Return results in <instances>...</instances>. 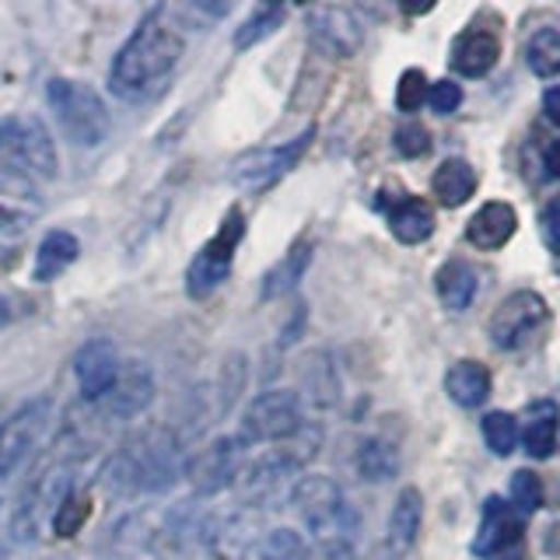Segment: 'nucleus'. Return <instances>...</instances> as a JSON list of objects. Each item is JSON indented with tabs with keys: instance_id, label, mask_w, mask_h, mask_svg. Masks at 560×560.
Returning <instances> with one entry per match:
<instances>
[{
	"instance_id": "3",
	"label": "nucleus",
	"mask_w": 560,
	"mask_h": 560,
	"mask_svg": "<svg viewBox=\"0 0 560 560\" xmlns=\"http://www.w3.org/2000/svg\"><path fill=\"white\" fill-rule=\"evenodd\" d=\"M291 508L302 518L305 529L315 536V547H350L354 533V512L343 498V490L323 472H308L291 490Z\"/></svg>"
},
{
	"instance_id": "42",
	"label": "nucleus",
	"mask_w": 560,
	"mask_h": 560,
	"mask_svg": "<svg viewBox=\"0 0 560 560\" xmlns=\"http://www.w3.org/2000/svg\"><path fill=\"white\" fill-rule=\"evenodd\" d=\"M4 323H8V302L0 298V326H4Z\"/></svg>"
},
{
	"instance_id": "4",
	"label": "nucleus",
	"mask_w": 560,
	"mask_h": 560,
	"mask_svg": "<svg viewBox=\"0 0 560 560\" xmlns=\"http://www.w3.org/2000/svg\"><path fill=\"white\" fill-rule=\"evenodd\" d=\"M46 102L70 144L98 148L102 140L109 137L113 119H109V109H105V102L95 88L70 81V78H52L46 84Z\"/></svg>"
},
{
	"instance_id": "13",
	"label": "nucleus",
	"mask_w": 560,
	"mask_h": 560,
	"mask_svg": "<svg viewBox=\"0 0 560 560\" xmlns=\"http://www.w3.org/2000/svg\"><path fill=\"white\" fill-rule=\"evenodd\" d=\"M154 399V375L144 361H127L119 364V372L109 385V393L102 396V410L109 417L130 420L140 417Z\"/></svg>"
},
{
	"instance_id": "5",
	"label": "nucleus",
	"mask_w": 560,
	"mask_h": 560,
	"mask_svg": "<svg viewBox=\"0 0 560 560\" xmlns=\"http://www.w3.org/2000/svg\"><path fill=\"white\" fill-rule=\"evenodd\" d=\"M0 168L25 179H57L60 154L57 140L39 116H8L0 119Z\"/></svg>"
},
{
	"instance_id": "22",
	"label": "nucleus",
	"mask_w": 560,
	"mask_h": 560,
	"mask_svg": "<svg viewBox=\"0 0 560 560\" xmlns=\"http://www.w3.org/2000/svg\"><path fill=\"white\" fill-rule=\"evenodd\" d=\"M431 189L445 207H463L472 192H477V168L463 162V158H448V162L434 168Z\"/></svg>"
},
{
	"instance_id": "36",
	"label": "nucleus",
	"mask_w": 560,
	"mask_h": 560,
	"mask_svg": "<svg viewBox=\"0 0 560 560\" xmlns=\"http://www.w3.org/2000/svg\"><path fill=\"white\" fill-rule=\"evenodd\" d=\"M393 144L402 158H420V154H428L431 151V137L428 130L420 127V122H402V127L396 130L393 137Z\"/></svg>"
},
{
	"instance_id": "2",
	"label": "nucleus",
	"mask_w": 560,
	"mask_h": 560,
	"mask_svg": "<svg viewBox=\"0 0 560 560\" xmlns=\"http://www.w3.org/2000/svg\"><path fill=\"white\" fill-rule=\"evenodd\" d=\"M175 477H179V448H175V438L165 431H148L133 438L105 469V483L122 490V494L165 490Z\"/></svg>"
},
{
	"instance_id": "39",
	"label": "nucleus",
	"mask_w": 560,
	"mask_h": 560,
	"mask_svg": "<svg viewBox=\"0 0 560 560\" xmlns=\"http://www.w3.org/2000/svg\"><path fill=\"white\" fill-rule=\"evenodd\" d=\"M542 179H557V140L547 144V158H542Z\"/></svg>"
},
{
	"instance_id": "27",
	"label": "nucleus",
	"mask_w": 560,
	"mask_h": 560,
	"mask_svg": "<svg viewBox=\"0 0 560 560\" xmlns=\"http://www.w3.org/2000/svg\"><path fill=\"white\" fill-rule=\"evenodd\" d=\"M525 452L533 459H553L557 452V407L550 399L536 402L529 410V424H525Z\"/></svg>"
},
{
	"instance_id": "7",
	"label": "nucleus",
	"mask_w": 560,
	"mask_h": 560,
	"mask_svg": "<svg viewBox=\"0 0 560 560\" xmlns=\"http://www.w3.org/2000/svg\"><path fill=\"white\" fill-rule=\"evenodd\" d=\"M242 235H245L242 210L232 207L224 214L218 235L207 238L203 249L192 256V262H189V270H186V294L189 298H207V294H214L224 284L228 273H232L235 249H238Z\"/></svg>"
},
{
	"instance_id": "23",
	"label": "nucleus",
	"mask_w": 560,
	"mask_h": 560,
	"mask_svg": "<svg viewBox=\"0 0 560 560\" xmlns=\"http://www.w3.org/2000/svg\"><path fill=\"white\" fill-rule=\"evenodd\" d=\"M420 522H424V498L417 487H402L389 512V542L396 550H410L420 536Z\"/></svg>"
},
{
	"instance_id": "1",
	"label": "nucleus",
	"mask_w": 560,
	"mask_h": 560,
	"mask_svg": "<svg viewBox=\"0 0 560 560\" xmlns=\"http://www.w3.org/2000/svg\"><path fill=\"white\" fill-rule=\"evenodd\" d=\"M186 39L165 8L140 18L133 35L119 46L109 67V88L122 102H148L179 67Z\"/></svg>"
},
{
	"instance_id": "37",
	"label": "nucleus",
	"mask_w": 560,
	"mask_h": 560,
	"mask_svg": "<svg viewBox=\"0 0 560 560\" xmlns=\"http://www.w3.org/2000/svg\"><path fill=\"white\" fill-rule=\"evenodd\" d=\"M424 102L438 116H448V113H455L463 105V88L455 81H434V84H428V98Z\"/></svg>"
},
{
	"instance_id": "32",
	"label": "nucleus",
	"mask_w": 560,
	"mask_h": 560,
	"mask_svg": "<svg viewBox=\"0 0 560 560\" xmlns=\"http://www.w3.org/2000/svg\"><path fill=\"white\" fill-rule=\"evenodd\" d=\"M308 542L298 536L294 529H270L259 542V560H308Z\"/></svg>"
},
{
	"instance_id": "21",
	"label": "nucleus",
	"mask_w": 560,
	"mask_h": 560,
	"mask_svg": "<svg viewBox=\"0 0 560 560\" xmlns=\"http://www.w3.org/2000/svg\"><path fill=\"white\" fill-rule=\"evenodd\" d=\"M81 245L70 232H46V238L39 242V249H35V267H32V280H39V284H49V280H57L70 262L78 259Z\"/></svg>"
},
{
	"instance_id": "20",
	"label": "nucleus",
	"mask_w": 560,
	"mask_h": 560,
	"mask_svg": "<svg viewBox=\"0 0 560 560\" xmlns=\"http://www.w3.org/2000/svg\"><path fill=\"white\" fill-rule=\"evenodd\" d=\"M445 393L455 407H463V410L480 407V402H487V396H490V372L480 361L452 364L445 375Z\"/></svg>"
},
{
	"instance_id": "11",
	"label": "nucleus",
	"mask_w": 560,
	"mask_h": 560,
	"mask_svg": "<svg viewBox=\"0 0 560 560\" xmlns=\"http://www.w3.org/2000/svg\"><path fill=\"white\" fill-rule=\"evenodd\" d=\"M312 127L305 133H298L294 140H284V144H277V148H262L249 158H242V162L235 165L232 172V179L235 186L242 189H249V192H259V189H270L277 179H284V175L302 162V154L308 151L312 144Z\"/></svg>"
},
{
	"instance_id": "17",
	"label": "nucleus",
	"mask_w": 560,
	"mask_h": 560,
	"mask_svg": "<svg viewBox=\"0 0 560 560\" xmlns=\"http://www.w3.org/2000/svg\"><path fill=\"white\" fill-rule=\"evenodd\" d=\"M515 228H518L515 207H512V203H504V200H490V203H483V207L477 210V214L469 218V224H466V238H469L472 245H477V249L494 253V249H501V245L512 242Z\"/></svg>"
},
{
	"instance_id": "14",
	"label": "nucleus",
	"mask_w": 560,
	"mask_h": 560,
	"mask_svg": "<svg viewBox=\"0 0 560 560\" xmlns=\"http://www.w3.org/2000/svg\"><path fill=\"white\" fill-rule=\"evenodd\" d=\"M43 192L25 175H14L0 168V232L18 235L25 232L32 221L43 218Z\"/></svg>"
},
{
	"instance_id": "24",
	"label": "nucleus",
	"mask_w": 560,
	"mask_h": 560,
	"mask_svg": "<svg viewBox=\"0 0 560 560\" xmlns=\"http://www.w3.org/2000/svg\"><path fill=\"white\" fill-rule=\"evenodd\" d=\"M308 262H312V242L308 238L294 242L291 249L280 256V262H273V267L267 270V277H262V298H280V294L294 291L298 280L305 277Z\"/></svg>"
},
{
	"instance_id": "35",
	"label": "nucleus",
	"mask_w": 560,
	"mask_h": 560,
	"mask_svg": "<svg viewBox=\"0 0 560 560\" xmlns=\"http://www.w3.org/2000/svg\"><path fill=\"white\" fill-rule=\"evenodd\" d=\"M424 98H428V78H424V70H402V78L396 84V109L399 113H417Z\"/></svg>"
},
{
	"instance_id": "41",
	"label": "nucleus",
	"mask_w": 560,
	"mask_h": 560,
	"mask_svg": "<svg viewBox=\"0 0 560 560\" xmlns=\"http://www.w3.org/2000/svg\"><path fill=\"white\" fill-rule=\"evenodd\" d=\"M487 560H525V547H522V542H515V547H504V550H498L494 557H487Z\"/></svg>"
},
{
	"instance_id": "9",
	"label": "nucleus",
	"mask_w": 560,
	"mask_h": 560,
	"mask_svg": "<svg viewBox=\"0 0 560 560\" xmlns=\"http://www.w3.org/2000/svg\"><path fill=\"white\" fill-rule=\"evenodd\" d=\"M52 420V399L35 396L22 402L4 424H0V480L14 477L22 463L32 455V448L39 445V438L46 434Z\"/></svg>"
},
{
	"instance_id": "19",
	"label": "nucleus",
	"mask_w": 560,
	"mask_h": 560,
	"mask_svg": "<svg viewBox=\"0 0 560 560\" xmlns=\"http://www.w3.org/2000/svg\"><path fill=\"white\" fill-rule=\"evenodd\" d=\"M434 291H438V302L448 312H466L480 291V277L466 259H448L434 277Z\"/></svg>"
},
{
	"instance_id": "15",
	"label": "nucleus",
	"mask_w": 560,
	"mask_h": 560,
	"mask_svg": "<svg viewBox=\"0 0 560 560\" xmlns=\"http://www.w3.org/2000/svg\"><path fill=\"white\" fill-rule=\"evenodd\" d=\"M119 372V358H116V347L109 340H88L78 358H74V375H78V389L84 399L98 402Z\"/></svg>"
},
{
	"instance_id": "26",
	"label": "nucleus",
	"mask_w": 560,
	"mask_h": 560,
	"mask_svg": "<svg viewBox=\"0 0 560 560\" xmlns=\"http://www.w3.org/2000/svg\"><path fill=\"white\" fill-rule=\"evenodd\" d=\"M354 466H358V477L368 483H385L393 480L399 472V455L396 445H389L385 438H364L354 452Z\"/></svg>"
},
{
	"instance_id": "30",
	"label": "nucleus",
	"mask_w": 560,
	"mask_h": 560,
	"mask_svg": "<svg viewBox=\"0 0 560 560\" xmlns=\"http://www.w3.org/2000/svg\"><path fill=\"white\" fill-rule=\"evenodd\" d=\"M302 385L315 407H332L337 402V375H332L326 354H308L302 361Z\"/></svg>"
},
{
	"instance_id": "10",
	"label": "nucleus",
	"mask_w": 560,
	"mask_h": 560,
	"mask_svg": "<svg viewBox=\"0 0 560 560\" xmlns=\"http://www.w3.org/2000/svg\"><path fill=\"white\" fill-rule=\"evenodd\" d=\"M305 28L312 46L332 60H350L364 46V28L358 14L340 4H315L305 14Z\"/></svg>"
},
{
	"instance_id": "34",
	"label": "nucleus",
	"mask_w": 560,
	"mask_h": 560,
	"mask_svg": "<svg viewBox=\"0 0 560 560\" xmlns=\"http://www.w3.org/2000/svg\"><path fill=\"white\" fill-rule=\"evenodd\" d=\"M88 518V501L74 490H67V494L57 501V512H52V533L57 536H74Z\"/></svg>"
},
{
	"instance_id": "8",
	"label": "nucleus",
	"mask_w": 560,
	"mask_h": 560,
	"mask_svg": "<svg viewBox=\"0 0 560 560\" xmlns=\"http://www.w3.org/2000/svg\"><path fill=\"white\" fill-rule=\"evenodd\" d=\"M550 323V305L547 298L536 291H515L494 308L487 323V332L494 347L501 350H522L529 347Z\"/></svg>"
},
{
	"instance_id": "16",
	"label": "nucleus",
	"mask_w": 560,
	"mask_h": 560,
	"mask_svg": "<svg viewBox=\"0 0 560 560\" xmlns=\"http://www.w3.org/2000/svg\"><path fill=\"white\" fill-rule=\"evenodd\" d=\"M522 542V518L512 504H504L501 498H487L483 504V518H480V533L472 539V553L477 557H494L504 547H515Z\"/></svg>"
},
{
	"instance_id": "18",
	"label": "nucleus",
	"mask_w": 560,
	"mask_h": 560,
	"mask_svg": "<svg viewBox=\"0 0 560 560\" xmlns=\"http://www.w3.org/2000/svg\"><path fill=\"white\" fill-rule=\"evenodd\" d=\"M501 57V43L498 35H490L483 28H469L459 39L452 43V67L459 70L463 78H483L494 70Z\"/></svg>"
},
{
	"instance_id": "33",
	"label": "nucleus",
	"mask_w": 560,
	"mask_h": 560,
	"mask_svg": "<svg viewBox=\"0 0 560 560\" xmlns=\"http://www.w3.org/2000/svg\"><path fill=\"white\" fill-rule=\"evenodd\" d=\"M542 501H547L542 480L536 477L533 469H518L512 477V508H518V512H525V515H533L542 508Z\"/></svg>"
},
{
	"instance_id": "12",
	"label": "nucleus",
	"mask_w": 560,
	"mask_h": 560,
	"mask_svg": "<svg viewBox=\"0 0 560 560\" xmlns=\"http://www.w3.org/2000/svg\"><path fill=\"white\" fill-rule=\"evenodd\" d=\"M242 442L238 438H214L207 442L192 459L186 463V480L200 494H218V490L232 487L242 472Z\"/></svg>"
},
{
	"instance_id": "28",
	"label": "nucleus",
	"mask_w": 560,
	"mask_h": 560,
	"mask_svg": "<svg viewBox=\"0 0 560 560\" xmlns=\"http://www.w3.org/2000/svg\"><path fill=\"white\" fill-rule=\"evenodd\" d=\"M284 4H259L253 8V14L245 18V22L238 25L235 32V49H253L259 46L262 39H270V35L284 25Z\"/></svg>"
},
{
	"instance_id": "40",
	"label": "nucleus",
	"mask_w": 560,
	"mask_h": 560,
	"mask_svg": "<svg viewBox=\"0 0 560 560\" xmlns=\"http://www.w3.org/2000/svg\"><path fill=\"white\" fill-rule=\"evenodd\" d=\"M542 113H547L550 122H560V113H557V88H550L547 98H542Z\"/></svg>"
},
{
	"instance_id": "38",
	"label": "nucleus",
	"mask_w": 560,
	"mask_h": 560,
	"mask_svg": "<svg viewBox=\"0 0 560 560\" xmlns=\"http://www.w3.org/2000/svg\"><path fill=\"white\" fill-rule=\"evenodd\" d=\"M557 200H550L542 207V218H539V228H542V242H547V249L557 253L560 249V238H557Z\"/></svg>"
},
{
	"instance_id": "31",
	"label": "nucleus",
	"mask_w": 560,
	"mask_h": 560,
	"mask_svg": "<svg viewBox=\"0 0 560 560\" xmlns=\"http://www.w3.org/2000/svg\"><path fill=\"white\" fill-rule=\"evenodd\" d=\"M518 438H522V431H518V420L512 413L494 410V413L483 417V442L494 455H512Z\"/></svg>"
},
{
	"instance_id": "6",
	"label": "nucleus",
	"mask_w": 560,
	"mask_h": 560,
	"mask_svg": "<svg viewBox=\"0 0 560 560\" xmlns=\"http://www.w3.org/2000/svg\"><path fill=\"white\" fill-rule=\"evenodd\" d=\"M298 428H302V399L294 389H267L249 399V407L242 410L238 424V442L249 445H267V442H284Z\"/></svg>"
},
{
	"instance_id": "25",
	"label": "nucleus",
	"mask_w": 560,
	"mask_h": 560,
	"mask_svg": "<svg viewBox=\"0 0 560 560\" xmlns=\"http://www.w3.org/2000/svg\"><path fill=\"white\" fill-rule=\"evenodd\" d=\"M389 232L402 242V245H417V242H428L434 235V210L424 200H399L389 210Z\"/></svg>"
},
{
	"instance_id": "29",
	"label": "nucleus",
	"mask_w": 560,
	"mask_h": 560,
	"mask_svg": "<svg viewBox=\"0 0 560 560\" xmlns=\"http://www.w3.org/2000/svg\"><path fill=\"white\" fill-rule=\"evenodd\" d=\"M525 63H529V70L536 78L550 81L560 70V32L550 25L533 32V39L525 43Z\"/></svg>"
}]
</instances>
